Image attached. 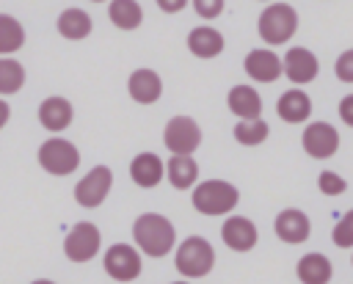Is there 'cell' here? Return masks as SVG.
<instances>
[{"instance_id": "5bb4252c", "label": "cell", "mask_w": 353, "mask_h": 284, "mask_svg": "<svg viewBox=\"0 0 353 284\" xmlns=\"http://www.w3.org/2000/svg\"><path fill=\"white\" fill-rule=\"evenodd\" d=\"M221 240H223L226 248H232L237 254H245L259 243V232H256L251 218L232 212V215H226V221L221 226Z\"/></svg>"}, {"instance_id": "4fadbf2b", "label": "cell", "mask_w": 353, "mask_h": 284, "mask_svg": "<svg viewBox=\"0 0 353 284\" xmlns=\"http://www.w3.org/2000/svg\"><path fill=\"white\" fill-rule=\"evenodd\" d=\"M273 232H276V237H279L281 243H287V245H301V243H306L309 234H312V221H309V215H306L303 210H298V207H284V210L276 215V221H273Z\"/></svg>"}, {"instance_id": "44dd1931", "label": "cell", "mask_w": 353, "mask_h": 284, "mask_svg": "<svg viewBox=\"0 0 353 284\" xmlns=\"http://www.w3.org/2000/svg\"><path fill=\"white\" fill-rule=\"evenodd\" d=\"M295 276L301 284H328L334 278V265L325 254L320 251H309L298 259L295 265Z\"/></svg>"}, {"instance_id": "1f68e13d", "label": "cell", "mask_w": 353, "mask_h": 284, "mask_svg": "<svg viewBox=\"0 0 353 284\" xmlns=\"http://www.w3.org/2000/svg\"><path fill=\"white\" fill-rule=\"evenodd\" d=\"M336 113H339L342 124L353 127V94H345V97L339 99V105H336Z\"/></svg>"}, {"instance_id": "9c48e42d", "label": "cell", "mask_w": 353, "mask_h": 284, "mask_svg": "<svg viewBox=\"0 0 353 284\" xmlns=\"http://www.w3.org/2000/svg\"><path fill=\"white\" fill-rule=\"evenodd\" d=\"M110 187H113V171L108 165H94L74 185V201L85 210H97L110 196Z\"/></svg>"}, {"instance_id": "f1b7e54d", "label": "cell", "mask_w": 353, "mask_h": 284, "mask_svg": "<svg viewBox=\"0 0 353 284\" xmlns=\"http://www.w3.org/2000/svg\"><path fill=\"white\" fill-rule=\"evenodd\" d=\"M317 187H320V193L323 196H328V199H334V196H342L345 190H347V182H345V176H339L336 171H320V176H317Z\"/></svg>"}, {"instance_id": "4dcf8cb0", "label": "cell", "mask_w": 353, "mask_h": 284, "mask_svg": "<svg viewBox=\"0 0 353 284\" xmlns=\"http://www.w3.org/2000/svg\"><path fill=\"white\" fill-rule=\"evenodd\" d=\"M334 74H336L342 83H353V47L336 55V61H334Z\"/></svg>"}, {"instance_id": "5b68a950", "label": "cell", "mask_w": 353, "mask_h": 284, "mask_svg": "<svg viewBox=\"0 0 353 284\" xmlns=\"http://www.w3.org/2000/svg\"><path fill=\"white\" fill-rule=\"evenodd\" d=\"M36 160H39L41 171H47L50 176H69V174H74L77 165H80V149H77L69 138L52 135V138H47V141L39 146Z\"/></svg>"}, {"instance_id": "cb8c5ba5", "label": "cell", "mask_w": 353, "mask_h": 284, "mask_svg": "<svg viewBox=\"0 0 353 284\" xmlns=\"http://www.w3.org/2000/svg\"><path fill=\"white\" fill-rule=\"evenodd\" d=\"M108 19L119 30H135L143 22V8L138 0H110L108 3Z\"/></svg>"}, {"instance_id": "8992f818", "label": "cell", "mask_w": 353, "mask_h": 284, "mask_svg": "<svg viewBox=\"0 0 353 284\" xmlns=\"http://www.w3.org/2000/svg\"><path fill=\"white\" fill-rule=\"evenodd\" d=\"M102 267L113 281H135L143 270V254L130 243H113L102 254Z\"/></svg>"}, {"instance_id": "e0dca14e", "label": "cell", "mask_w": 353, "mask_h": 284, "mask_svg": "<svg viewBox=\"0 0 353 284\" xmlns=\"http://www.w3.org/2000/svg\"><path fill=\"white\" fill-rule=\"evenodd\" d=\"M130 179L143 187V190H152L157 187L163 179H165V163L160 154L154 152H141L130 160Z\"/></svg>"}, {"instance_id": "d590c367", "label": "cell", "mask_w": 353, "mask_h": 284, "mask_svg": "<svg viewBox=\"0 0 353 284\" xmlns=\"http://www.w3.org/2000/svg\"><path fill=\"white\" fill-rule=\"evenodd\" d=\"M171 284H190V281H188V278H182V281H171Z\"/></svg>"}, {"instance_id": "d6986e66", "label": "cell", "mask_w": 353, "mask_h": 284, "mask_svg": "<svg viewBox=\"0 0 353 284\" xmlns=\"http://www.w3.org/2000/svg\"><path fill=\"white\" fill-rule=\"evenodd\" d=\"M188 52L190 55H196V58H218L221 52H223V47H226V41H223V33L218 30V28H212V25H196L190 33H188Z\"/></svg>"}, {"instance_id": "6da1fadb", "label": "cell", "mask_w": 353, "mask_h": 284, "mask_svg": "<svg viewBox=\"0 0 353 284\" xmlns=\"http://www.w3.org/2000/svg\"><path fill=\"white\" fill-rule=\"evenodd\" d=\"M132 243L149 259H163L176 248V229L163 212H141L132 223Z\"/></svg>"}, {"instance_id": "30bf717a", "label": "cell", "mask_w": 353, "mask_h": 284, "mask_svg": "<svg viewBox=\"0 0 353 284\" xmlns=\"http://www.w3.org/2000/svg\"><path fill=\"white\" fill-rule=\"evenodd\" d=\"M301 146L314 160H328L339 152V130L331 121H309L301 135Z\"/></svg>"}, {"instance_id": "ba28073f", "label": "cell", "mask_w": 353, "mask_h": 284, "mask_svg": "<svg viewBox=\"0 0 353 284\" xmlns=\"http://www.w3.org/2000/svg\"><path fill=\"white\" fill-rule=\"evenodd\" d=\"M163 143L171 154H193L201 146V127L190 116H171L163 127Z\"/></svg>"}, {"instance_id": "74e56055", "label": "cell", "mask_w": 353, "mask_h": 284, "mask_svg": "<svg viewBox=\"0 0 353 284\" xmlns=\"http://www.w3.org/2000/svg\"><path fill=\"white\" fill-rule=\"evenodd\" d=\"M262 3H270V0H262Z\"/></svg>"}, {"instance_id": "d4e9b609", "label": "cell", "mask_w": 353, "mask_h": 284, "mask_svg": "<svg viewBox=\"0 0 353 284\" xmlns=\"http://www.w3.org/2000/svg\"><path fill=\"white\" fill-rule=\"evenodd\" d=\"M25 47V28L17 17L0 14V58L14 55L17 50Z\"/></svg>"}, {"instance_id": "83f0119b", "label": "cell", "mask_w": 353, "mask_h": 284, "mask_svg": "<svg viewBox=\"0 0 353 284\" xmlns=\"http://www.w3.org/2000/svg\"><path fill=\"white\" fill-rule=\"evenodd\" d=\"M331 243L336 248H353V207L334 223L331 229Z\"/></svg>"}, {"instance_id": "f35d334b", "label": "cell", "mask_w": 353, "mask_h": 284, "mask_svg": "<svg viewBox=\"0 0 353 284\" xmlns=\"http://www.w3.org/2000/svg\"><path fill=\"white\" fill-rule=\"evenodd\" d=\"M350 262H353V256H350Z\"/></svg>"}, {"instance_id": "9a60e30c", "label": "cell", "mask_w": 353, "mask_h": 284, "mask_svg": "<svg viewBox=\"0 0 353 284\" xmlns=\"http://www.w3.org/2000/svg\"><path fill=\"white\" fill-rule=\"evenodd\" d=\"M127 94L138 105H154L163 97V77L154 69L141 66V69L130 72V77H127Z\"/></svg>"}, {"instance_id": "4316f807", "label": "cell", "mask_w": 353, "mask_h": 284, "mask_svg": "<svg viewBox=\"0 0 353 284\" xmlns=\"http://www.w3.org/2000/svg\"><path fill=\"white\" fill-rule=\"evenodd\" d=\"M232 135H234V141H237L240 146H259V143L268 141V135H270V124H268L265 119L237 121L234 130H232Z\"/></svg>"}, {"instance_id": "ac0fdd59", "label": "cell", "mask_w": 353, "mask_h": 284, "mask_svg": "<svg viewBox=\"0 0 353 284\" xmlns=\"http://www.w3.org/2000/svg\"><path fill=\"white\" fill-rule=\"evenodd\" d=\"M226 105L232 110V116H237V121H248V119H262V97L254 85H232L226 94Z\"/></svg>"}, {"instance_id": "52a82bcc", "label": "cell", "mask_w": 353, "mask_h": 284, "mask_svg": "<svg viewBox=\"0 0 353 284\" xmlns=\"http://www.w3.org/2000/svg\"><path fill=\"white\" fill-rule=\"evenodd\" d=\"M99 245H102V232L97 223L91 221H77L66 237H63V254L69 262L74 265H85L91 262L97 254H99Z\"/></svg>"}, {"instance_id": "7c38bea8", "label": "cell", "mask_w": 353, "mask_h": 284, "mask_svg": "<svg viewBox=\"0 0 353 284\" xmlns=\"http://www.w3.org/2000/svg\"><path fill=\"white\" fill-rule=\"evenodd\" d=\"M281 61H284V77L292 85H306L320 74V61L309 47H290L281 55Z\"/></svg>"}, {"instance_id": "484cf974", "label": "cell", "mask_w": 353, "mask_h": 284, "mask_svg": "<svg viewBox=\"0 0 353 284\" xmlns=\"http://www.w3.org/2000/svg\"><path fill=\"white\" fill-rule=\"evenodd\" d=\"M25 66L14 58V55H6L0 58V97H14L17 91H22L25 85Z\"/></svg>"}, {"instance_id": "d6a6232c", "label": "cell", "mask_w": 353, "mask_h": 284, "mask_svg": "<svg viewBox=\"0 0 353 284\" xmlns=\"http://www.w3.org/2000/svg\"><path fill=\"white\" fill-rule=\"evenodd\" d=\"M154 3H157V8L165 11V14H179V11L188 6V0H154Z\"/></svg>"}, {"instance_id": "8fae6325", "label": "cell", "mask_w": 353, "mask_h": 284, "mask_svg": "<svg viewBox=\"0 0 353 284\" xmlns=\"http://www.w3.org/2000/svg\"><path fill=\"white\" fill-rule=\"evenodd\" d=\"M243 69L245 74L254 80V83H276L281 74H284V61L276 50L270 47H256L245 55L243 61Z\"/></svg>"}, {"instance_id": "2e32d148", "label": "cell", "mask_w": 353, "mask_h": 284, "mask_svg": "<svg viewBox=\"0 0 353 284\" xmlns=\"http://www.w3.org/2000/svg\"><path fill=\"white\" fill-rule=\"evenodd\" d=\"M36 116H39V124H41L47 132H63V130L74 121V108H72V102H69L66 97L52 94V97L41 99Z\"/></svg>"}, {"instance_id": "ffe728a7", "label": "cell", "mask_w": 353, "mask_h": 284, "mask_svg": "<svg viewBox=\"0 0 353 284\" xmlns=\"http://www.w3.org/2000/svg\"><path fill=\"white\" fill-rule=\"evenodd\" d=\"M276 116L287 124H303L312 116V97L303 88H287L276 102Z\"/></svg>"}, {"instance_id": "603a6c76", "label": "cell", "mask_w": 353, "mask_h": 284, "mask_svg": "<svg viewBox=\"0 0 353 284\" xmlns=\"http://www.w3.org/2000/svg\"><path fill=\"white\" fill-rule=\"evenodd\" d=\"M55 28H58V33H61L63 39H69V41H83V39L91 36V30H94V19H91L88 11L72 6V8H63V11L58 14Z\"/></svg>"}, {"instance_id": "f546056e", "label": "cell", "mask_w": 353, "mask_h": 284, "mask_svg": "<svg viewBox=\"0 0 353 284\" xmlns=\"http://www.w3.org/2000/svg\"><path fill=\"white\" fill-rule=\"evenodd\" d=\"M190 3H193V11L207 22L218 19L223 14V8H226V0H190Z\"/></svg>"}, {"instance_id": "8d00e7d4", "label": "cell", "mask_w": 353, "mask_h": 284, "mask_svg": "<svg viewBox=\"0 0 353 284\" xmlns=\"http://www.w3.org/2000/svg\"><path fill=\"white\" fill-rule=\"evenodd\" d=\"M91 3H110V0H91Z\"/></svg>"}, {"instance_id": "836d02e7", "label": "cell", "mask_w": 353, "mask_h": 284, "mask_svg": "<svg viewBox=\"0 0 353 284\" xmlns=\"http://www.w3.org/2000/svg\"><path fill=\"white\" fill-rule=\"evenodd\" d=\"M8 119H11V105H8V102L0 97V130L8 124Z\"/></svg>"}, {"instance_id": "277c9868", "label": "cell", "mask_w": 353, "mask_h": 284, "mask_svg": "<svg viewBox=\"0 0 353 284\" xmlns=\"http://www.w3.org/2000/svg\"><path fill=\"white\" fill-rule=\"evenodd\" d=\"M298 30V11L290 3H268L256 19V33L265 44H287Z\"/></svg>"}, {"instance_id": "7a4b0ae2", "label": "cell", "mask_w": 353, "mask_h": 284, "mask_svg": "<svg viewBox=\"0 0 353 284\" xmlns=\"http://www.w3.org/2000/svg\"><path fill=\"white\" fill-rule=\"evenodd\" d=\"M240 201V190L226 182V179H201L193 190H190V204L196 212L207 215V218H218V215H232L234 207Z\"/></svg>"}, {"instance_id": "3957f363", "label": "cell", "mask_w": 353, "mask_h": 284, "mask_svg": "<svg viewBox=\"0 0 353 284\" xmlns=\"http://www.w3.org/2000/svg\"><path fill=\"white\" fill-rule=\"evenodd\" d=\"M174 265L182 278H204L215 267V248L210 245L207 237L190 234L174 248Z\"/></svg>"}, {"instance_id": "e575fe53", "label": "cell", "mask_w": 353, "mask_h": 284, "mask_svg": "<svg viewBox=\"0 0 353 284\" xmlns=\"http://www.w3.org/2000/svg\"><path fill=\"white\" fill-rule=\"evenodd\" d=\"M30 284H55V281H52V278H33Z\"/></svg>"}, {"instance_id": "7402d4cb", "label": "cell", "mask_w": 353, "mask_h": 284, "mask_svg": "<svg viewBox=\"0 0 353 284\" xmlns=\"http://www.w3.org/2000/svg\"><path fill=\"white\" fill-rule=\"evenodd\" d=\"M165 179L176 190H193L199 185V163L193 154H171L165 160Z\"/></svg>"}]
</instances>
